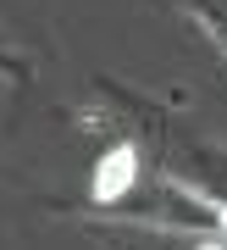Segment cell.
I'll return each instance as SVG.
<instances>
[{"label":"cell","instance_id":"cell-1","mask_svg":"<svg viewBox=\"0 0 227 250\" xmlns=\"http://www.w3.org/2000/svg\"><path fill=\"white\" fill-rule=\"evenodd\" d=\"M133 178H139V156L128 150V145H116L111 156L100 161V172H95V200H122Z\"/></svg>","mask_w":227,"mask_h":250},{"label":"cell","instance_id":"cell-2","mask_svg":"<svg viewBox=\"0 0 227 250\" xmlns=\"http://www.w3.org/2000/svg\"><path fill=\"white\" fill-rule=\"evenodd\" d=\"M222 228H227V206H222Z\"/></svg>","mask_w":227,"mask_h":250},{"label":"cell","instance_id":"cell-3","mask_svg":"<svg viewBox=\"0 0 227 250\" xmlns=\"http://www.w3.org/2000/svg\"><path fill=\"white\" fill-rule=\"evenodd\" d=\"M200 250H222V245H200Z\"/></svg>","mask_w":227,"mask_h":250}]
</instances>
